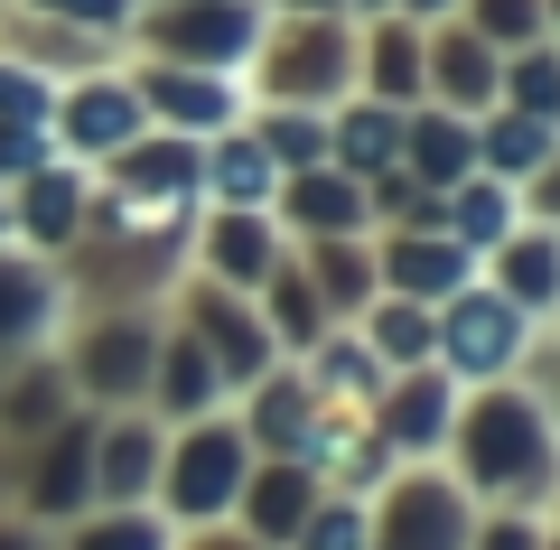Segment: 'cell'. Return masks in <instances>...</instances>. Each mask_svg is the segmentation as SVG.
Returning <instances> with one entry per match:
<instances>
[{
	"label": "cell",
	"instance_id": "7a4b0ae2",
	"mask_svg": "<svg viewBox=\"0 0 560 550\" xmlns=\"http://www.w3.org/2000/svg\"><path fill=\"white\" fill-rule=\"evenodd\" d=\"M243 94L253 103H327L355 94V20L346 10H271L261 20V47L243 57Z\"/></svg>",
	"mask_w": 560,
	"mask_h": 550
},
{
	"label": "cell",
	"instance_id": "ac0fdd59",
	"mask_svg": "<svg viewBox=\"0 0 560 550\" xmlns=\"http://www.w3.org/2000/svg\"><path fill=\"white\" fill-rule=\"evenodd\" d=\"M467 280H477V253H467V243H448L440 224H430V234H374V290L440 308V299H458Z\"/></svg>",
	"mask_w": 560,
	"mask_h": 550
},
{
	"label": "cell",
	"instance_id": "ffe728a7",
	"mask_svg": "<svg viewBox=\"0 0 560 550\" xmlns=\"http://www.w3.org/2000/svg\"><path fill=\"white\" fill-rule=\"evenodd\" d=\"M477 280H486L495 299H514L523 317H551V308H560V224H551V215H523L514 234L477 261Z\"/></svg>",
	"mask_w": 560,
	"mask_h": 550
},
{
	"label": "cell",
	"instance_id": "f1b7e54d",
	"mask_svg": "<svg viewBox=\"0 0 560 550\" xmlns=\"http://www.w3.org/2000/svg\"><path fill=\"white\" fill-rule=\"evenodd\" d=\"M290 253H300L318 308L337 317V327H355L364 299H374V234H318V243H290Z\"/></svg>",
	"mask_w": 560,
	"mask_h": 550
},
{
	"label": "cell",
	"instance_id": "b9f144b4",
	"mask_svg": "<svg viewBox=\"0 0 560 550\" xmlns=\"http://www.w3.org/2000/svg\"><path fill=\"white\" fill-rule=\"evenodd\" d=\"M168 550H271V541H253L243 523H187V531H178Z\"/></svg>",
	"mask_w": 560,
	"mask_h": 550
},
{
	"label": "cell",
	"instance_id": "7bdbcfd3",
	"mask_svg": "<svg viewBox=\"0 0 560 550\" xmlns=\"http://www.w3.org/2000/svg\"><path fill=\"white\" fill-rule=\"evenodd\" d=\"M0 550H57V531L28 523V513H0Z\"/></svg>",
	"mask_w": 560,
	"mask_h": 550
},
{
	"label": "cell",
	"instance_id": "277c9868",
	"mask_svg": "<svg viewBox=\"0 0 560 550\" xmlns=\"http://www.w3.org/2000/svg\"><path fill=\"white\" fill-rule=\"evenodd\" d=\"M440 346H430V364H440L448 383H504V374H533L541 364V317H523L514 299H495L486 280H467L458 299H440Z\"/></svg>",
	"mask_w": 560,
	"mask_h": 550
},
{
	"label": "cell",
	"instance_id": "d6a6232c",
	"mask_svg": "<svg viewBox=\"0 0 560 550\" xmlns=\"http://www.w3.org/2000/svg\"><path fill=\"white\" fill-rule=\"evenodd\" d=\"M355 336L374 346V364H383V374H411V364H430V346H440V317L420 308V299L374 290V299H364V317H355Z\"/></svg>",
	"mask_w": 560,
	"mask_h": 550
},
{
	"label": "cell",
	"instance_id": "484cf974",
	"mask_svg": "<svg viewBox=\"0 0 560 550\" xmlns=\"http://www.w3.org/2000/svg\"><path fill=\"white\" fill-rule=\"evenodd\" d=\"M477 168L504 177V187H533V177L560 168V121L514 113V103H486L477 113Z\"/></svg>",
	"mask_w": 560,
	"mask_h": 550
},
{
	"label": "cell",
	"instance_id": "ab89813d",
	"mask_svg": "<svg viewBox=\"0 0 560 550\" xmlns=\"http://www.w3.org/2000/svg\"><path fill=\"white\" fill-rule=\"evenodd\" d=\"M20 10H38V20H66V28H94V38L121 47V28H131L140 0H20Z\"/></svg>",
	"mask_w": 560,
	"mask_h": 550
},
{
	"label": "cell",
	"instance_id": "9c48e42d",
	"mask_svg": "<svg viewBox=\"0 0 560 550\" xmlns=\"http://www.w3.org/2000/svg\"><path fill=\"white\" fill-rule=\"evenodd\" d=\"M10 513L66 531L75 513H94V411H66L57 430H38L20 448V485H10Z\"/></svg>",
	"mask_w": 560,
	"mask_h": 550
},
{
	"label": "cell",
	"instance_id": "4dcf8cb0",
	"mask_svg": "<svg viewBox=\"0 0 560 550\" xmlns=\"http://www.w3.org/2000/svg\"><path fill=\"white\" fill-rule=\"evenodd\" d=\"M327 159H337L346 177L393 168V159H401V113H393V103H374V94L327 103Z\"/></svg>",
	"mask_w": 560,
	"mask_h": 550
},
{
	"label": "cell",
	"instance_id": "7402d4cb",
	"mask_svg": "<svg viewBox=\"0 0 560 550\" xmlns=\"http://www.w3.org/2000/svg\"><path fill=\"white\" fill-rule=\"evenodd\" d=\"M57 327H66V280H57V261L0 243V354L47 346Z\"/></svg>",
	"mask_w": 560,
	"mask_h": 550
},
{
	"label": "cell",
	"instance_id": "74e56055",
	"mask_svg": "<svg viewBox=\"0 0 560 550\" xmlns=\"http://www.w3.org/2000/svg\"><path fill=\"white\" fill-rule=\"evenodd\" d=\"M364 531H374L364 494H318V504H308V523L290 531V550H364Z\"/></svg>",
	"mask_w": 560,
	"mask_h": 550
},
{
	"label": "cell",
	"instance_id": "836d02e7",
	"mask_svg": "<svg viewBox=\"0 0 560 550\" xmlns=\"http://www.w3.org/2000/svg\"><path fill=\"white\" fill-rule=\"evenodd\" d=\"M271 187H280V168L243 121L206 140V206H271Z\"/></svg>",
	"mask_w": 560,
	"mask_h": 550
},
{
	"label": "cell",
	"instance_id": "ee69618b",
	"mask_svg": "<svg viewBox=\"0 0 560 550\" xmlns=\"http://www.w3.org/2000/svg\"><path fill=\"white\" fill-rule=\"evenodd\" d=\"M401 20H448V10H458V0H393Z\"/></svg>",
	"mask_w": 560,
	"mask_h": 550
},
{
	"label": "cell",
	"instance_id": "1f68e13d",
	"mask_svg": "<svg viewBox=\"0 0 560 550\" xmlns=\"http://www.w3.org/2000/svg\"><path fill=\"white\" fill-rule=\"evenodd\" d=\"M253 308H261V327H271V346L280 354H300V346H318L337 317L318 308V290H308V271H300V253H280L271 271H261V290H253Z\"/></svg>",
	"mask_w": 560,
	"mask_h": 550
},
{
	"label": "cell",
	"instance_id": "83f0119b",
	"mask_svg": "<svg viewBox=\"0 0 560 550\" xmlns=\"http://www.w3.org/2000/svg\"><path fill=\"white\" fill-rule=\"evenodd\" d=\"M401 168L448 197V187L477 168V121L448 113V103H411V113H401Z\"/></svg>",
	"mask_w": 560,
	"mask_h": 550
},
{
	"label": "cell",
	"instance_id": "52a82bcc",
	"mask_svg": "<svg viewBox=\"0 0 560 550\" xmlns=\"http://www.w3.org/2000/svg\"><path fill=\"white\" fill-rule=\"evenodd\" d=\"M364 513H374L364 550H467V531H477V504L458 494V476L440 457L430 467H393L364 494Z\"/></svg>",
	"mask_w": 560,
	"mask_h": 550
},
{
	"label": "cell",
	"instance_id": "3957f363",
	"mask_svg": "<svg viewBox=\"0 0 560 550\" xmlns=\"http://www.w3.org/2000/svg\"><path fill=\"white\" fill-rule=\"evenodd\" d=\"M261 20L271 0H140L121 47L160 66H215V75H243V57L261 47Z\"/></svg>",
	"mask_w": 560,
	"mask_h": 550
},
{
	"label": "cell",
	"instance_id": "5b68a950",
	"mask_svg": "<svg viewBox=\"0 0 560 550\" xmlns=\"http://www.w3.org/2000/svg\"><path fill=\"white\" fill-rule=\"evenodd\" d=\"M243 467H253V448H243L234 411H206V420H178V430L160 438V485H150V504L168 513V523H224L243 494Z\"/></svg>",
	"mask_w": 560,
	"mask_h": 550
},
{
	"label": "cell",
	"instance_id": "603a6c76",
	"mask_svg": "<svg viewBox=\"0 0 560 550\" xmlns=\"http://www.w3.org/2000/svg\"><path fill=\"white\" fill-rule=\"evenodd\" d=\"M318 494H327V485L300 467V457H253V467H243V494H234V513H224V523H243L253 541L290 550V531L308 523V504H318Z\"/></svg>",
	"mask_w": 560,
	"mask_h": 550
},
{
	"label": "cell",
	"instance_id": "4fadbf2b",
	"mask_svg": "<svg viewBox=\"0 0 560 550\" xmlns=\"http://www.w3.org/2000/svg\"><path fill=\"white\" fill-rule=\"evenodd\" d=\"M0 197H10V243H20V253H38V261H57V253H75V234H84L94 168H75V159H47V168L10 177Z\"/></svg>",
	"mask_w": 560,
	"mask_h": 550
},
{
	"label": "cell",
	"instance_id": "8d00e7d4",
	"mask_svg": "<svg viewBox=\"0 0 560 550\" xmlns=\"http://www.w3.org/2000/svg\"><path fill=\"white\" fill-rule=\"evenodd\" d=\"M458 20L477 28L486 47H533V38H551V0H458Z\"/></svg>",
	"mask_w": 560,
	"mask_h": 550
},
{
	"label": "cell",
	"instance_id": "e575fe53",
	"mask_svg": "<svg viewBox=\"0 0 560 550\" xmlns=\"http://www.w3.org/2000/svg\"><path fill=\"white\" fill-rule=\"evenodd\" d=\"M168 541H178V523L160 504H94L57 531V550H168Z\"/></svg>",
	"mask_w": 560,
	"mask_h": 550
},
{
	"label": "cell",
	"instance_id": "bcb514c9",
	"mask_svg": "<svg viewBox=\"0 0 560 550\" xmlns=\"http://www.w3.org/2000/svg\"><path fill=\"white\" fill-rule=\"evenodd\" d=\"M0 243H10V197H0Z\"/></svg>",
	"mask_w": 560,
	"mask_h": 550
},
{
	"label": "cell",
	"instance_id": "5bb4252c",
	"mask_svg": "<svg viewBox=\"0 0 560 550\" xmlns=\"http://www.w3.org/2000/svg\"><path fill=\"white\" fill-rule=\"evenodd\" d=\"M224 374H215V354L197 346V336L178 327V317L160 308V346H150V383H140V411L160 420V430H178V420H206V411H224Z\"/></svg>",
	"mask_w": 560,
	"mask_h": 550
},
{
	"label": "cell",
	"instance_id": "f6af8a7d",
	"mask_svg": "<svg viewBox=\"0 0 560 550\" xmlns=\"http://www.w3.org/2000/svg\"><path fill=\"white\" fill-rule=\"evenodd\" d=\"M337 10L346 20H374V10H393V0H337Z\"/></svg>",
	"mask_w": 560,
	"mask_h": 550
},
{
	"label": "cell",
	"instance_id": "44dd1931",
	"mask_svg": "<svg viewBox=\"0 0 560 550\" xmlns=\"http://www.w3.org/2000/svg\"><path fill=\"white\" fill-rule=\"evenodd\" d=\"M160 420L150 411H94V504H150L160 485Z\"/></svg>",
	"mask_w": 560,
	"mask_h": 550
},
{
	"label": "cell",
	"instance_id": "8fae6325",
	"mask_svg": "<svg viewBox=\"0 0 560 550\" xmlns=\"http://www.w3.org/2000/svg\"><path fill=\"white\" fill-rule=\"evenodd\" d=\"M131 94L150 113V131H187V140H215L253 113L243 75H215V66H160V57H131Z\"/></svg>",
	"mask_w": 560,
	"mask_h": 550
},
{
	"label": "cell",
	"instance_id": "d6986e66",
	"mask_svg": "<svg viewBox=\"0 0 560 550\" xmlns=\"http://www.w3.org/2000/svg\"><path fill=\"white\" fill-rule=\"evenodd\" d=\"M224 411H234V430H243V448H253V457H300V438L318 430V393L300 383V364H290V354H280L261 383H243Z\"/></svg>",
	"mask_w": 560,
	"mask_h": 550
},
{
	"label": "cell",
	"instance_id": "6da1fadb",
	"mask_svg": "<svg viewBox=\"0 0 560 550\" xmlns=\"http://www.w3.org/2000/svg\"><path fill=\"white\" fill-rule=\"evenodd\" d=\"M440 467L458 476L467 504H523V513H551L560 485V438H551V393L533 374H504V383H467L458 420H448V448Z\"/></svg>",
	"mask_w": 560,
	"mask_h": 550
},
{
	"label": "cell",
	"instance_id": "cb8c5ba5",
	"mask_svg": "<svg viewBox=\"0 0 560 550\" xmlns=\"http://www.w3.org/2000/svg\"><path fill=\"white\" fill-rule=\"evenodd\" d=\"M355 94L393 103V113L420 103V20H401V10L355 20Z\"/></svg>",
	"mask_w": 560,
	"mask_h": 550
},
{
	"label": "cell",
	"instance_id": "f35d334b",
	"mask_svg": "<svg viewBox=\"0 0 560 550\" xmlns=\"http://www.w3.org/2000/svg\"><path fill=\"white\" fill-rule=\"evenodd\" d=\"M467 550H551V513H523V504H486Z\"/></svg>",
	"mask_w": 560,
	"mask_h": 550
},
{
	"label": "cell",
	"instance_id": "8992f818",
	"mask_svg": "<svg viewBox=\"0 0 560 550\" xmlns=\"http://www.w3.org/2000/svg\"><path fill=\"white\" fill-rule=\"evenodd\" d=\"M150 346H160V308H75V336L57 346V364L84 411H140Z\"/></svg>",
	"mask_w": 560,
	"mask_h": 550
},
{
	"label": "cell",
	"instance_id": "ba28073f",
	"mask_svg": "<svg viewBox=\"0 0 560 550\" xmlns=\"http://www.w3.org/2000/svg\"><path fill=\"white\" fill-rule=\"evenodd\" d=\"M168 317H178V327L197 336L206 354H215L224 393H243V383H261V374L280 364V346H271V327H261L253 290H224V280H206V271H178V290H168Z\"/></svg>",
	"mask_w": 560,
	"mask_h": 550
},
{
	"label": "cell",
	"instance_id": "60d3db41",
	"mask_svg": "<svg viewBox=\"0 0 560 550\" xmlns=\"http://www.w3.org/2000/svg\"><path fill=\"white\" fill-rule=\"evenodd\" d=\"M47 159H57V140H47L38 121H0V187L28 177V168H47Z\"/></svg>",
	"mask_w": 560,
	"mask_h": 550
},
{
	"label": "cell",
	"instance_id": "2e32d148",
	"mask_svg": "<svg viewBox=\"0 0 560 550\" xmlns=\"http://www.w3.org/2000/svg\"><path fill=\"white\" fill-rule=\"evenodd\" d=\"M495 47L477 38V28L448 10V20H420V103H448V113L477 121L486 103H495Z\"/></svg>",
	"mask_w": 560,
	"mask_h": 550
},
{
	"label": "cell",
	"instance_id": "30bf717a",
	"mask_svg": "<svg viewBox=\"0 0 560 550\" xmlns=\"http://www.w3.org/2000/svg\"><path fill=\"white\" fill-rule=\"evenodd\" d=\"M140 131H150V113H140V94H131V66H84V75L57 84V113H47L57 159L103 168V159H113L121 140H140Z\"/></svg>",
	"mask_w": 560,
	"mask_h": 550
},
{
	"label": "cell",
	"instance_id": "e0dca14e",
	"mask_svg": "<svg viewBox=\"0 0 560 550\" xmlns=\"http://www.w3.org/2000/svg\"><path fill=\"white\" fill-rule=\"evenodd\" d=\"M271 224L290 243H318V234H374V215H364V177H346L337 159H318V168H290L271 187Z\"/></svg>",
	"mask_w": 560,
	"mask_h": 550
},
{
	"label": "cell",
	"instance_id": "9a60e30c",
	"mask_svg": "<svg viewBox=\"0 0 560 550\" xmlns=\"http://www.w3.org/2000/svg\"><path fill=\"white\" fill-rule=\"evenodd\" d=\"M290 253V234L271 224V206H206L197 243H187V271L224 280V290H261V271Z\"/></svg>",
	"mask_w": 560,
	"mask_h": 550
},
{
	"label": "cell",
	"instance_id": "d590c367",
	"mask_svg": "<svg viewBox=\"0 0 560 550\" xmlns=\"http://www.w3.org/2000/svg\"><path fill=\"white\" fill-rule=\"evenodd\" d=\"M495 103L560 121V47H551V38H533V47H504V66H495Z\"/></svg>",
	"mask_w": 560,
	"mask_h": 550
},
{
	"label": "cell",
	"instance_id": "4316f807",
	"mask_svg": "<svg viewBox=\"0 0 560 550\" xmlns=\"http://www.w3.org/2000/svg\"><path fill=\"white\" fill-rule=\"evenodd\" d=\"M290 364H300V383L318 393V411H374V393H383V364H374V346H364L355 327H327L318 346H300Z\"/></svg>",
	"mask_w": 560,
	"mask_h": 550
},
{
	"label": "cell",
	"instance_id": "7c38bea8",
	"mask_svg": "<svg viewBox=\"0 0 560 550\" xmlns=\"http://www.w3.org/2000/svg\"><path fill=\"white\" fill-rule=\"evenodd\" d=\"M374 438L393 467H430V457L448 448V420H458V383L440 374V364H411V374H383L374 393Z\"/></svg>",
	"mask_w": 560,
	"mask_h": 550
},
{
	"label": "cell",
	"instance_id": "f546056e",
	"mask_svg": "<svg viewBox=\"0 0 560 550\" xmlns=\"http://www.w3.org/2000/svg\"><path fill=\"white\" fill-rule=\"evenodd\" d=\"M523 215H533V206H523V187H504V177H486V168H467L458 187L440 197V234H448V243H467L477 261L495 253V243L514 234Z\"/></svg>",
	"mask_w": 560,
	"mask_h": 550
},
{
	"label": "cell",
	"instance_id": "d4e9b609",
	"mask_svg": "<svg viewBox=\"0 0 560 550\" xmlns=\"http://www.w3.org/2000/svg\"><path fill=\"white\" fill-rule=\"evenodd\" d=\"M66 411H84V401H75V383H66L57 346H28V354L0 364V438H38V430H57Z\"/></svg>",
	"mask_w": 560,
	"mask_h": 550
}]
</instances>
